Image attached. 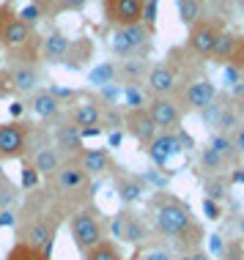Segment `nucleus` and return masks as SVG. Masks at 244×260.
Instances as JSON below:
<instances>
[{
    "label": "nucleus",
    "mask_w": 244,
    "mask_h": 260,
    "mask_svg": "<svg viewBox=\"0 0 244 260\" xmlns=\"http://www.w3.org/2000/svg\"><path fill=\"white\" fill-rule=\"evenodd\" d=\"M148 208H151V222H154L157 233L170 238V241L178 244L184 252L200 249L203 230L195 222L192 211L184 200L173 198V194H167V192H157L154 198H151Z\"/></svg>",
    "instance_id": "1"
},
{
    "label": "nucleus",
    "mask_w": 244,
    "mask_h": 260,
    "mask_svg": "<svg viewBox=\"0 0 244 260\" xmlns=\"http://www.w3.org/2000/svg\"><path fill=\"white\" fill-rule=\"evenodd\" d=\"M69 233H72L74 247L80 249V255H85L88 249H94L99 241H104V222L96 208H80L69 219Z\"/></svg>",
    "instance_id": "2"
},
{
    "label": "nucleus",
    "mask_w": 244,
    "mask_h": 260,
    "mask_svg": "<svg viewBox=\"0 0 244 260\" xmlns=\"http://www.w3.org/2000/svg\"><path fill=\"white\" fill-rule=\"evenodd\" d=\"M110 236H113L115 241L132 244V247H143L151 236V228L140 214H135L132 208L124 206L113 219H110Z\"/></svg>",
    "instance_id": "3"
},
{
    "label": "nucleus",
    "mask_w": 244,
    "mask_h": 260,
    "mask_svg": "<svg viewBox=\"0 0 244 260\" xmlns=\"http://www.w3.org/2000/svg\"><path fill=\"white\" fill-rule=\"evenodd\" d=\"M33 39H36L33 27H27L9 3L0 6V47H6L9 52H19L27 50L33 44Z\"/></svg>",
    "instance_id": "4"
},
{
    "label": "nucleus",
    "mask_w": 244,
    "mask_h": 260,
    "mask_svg": "<svg viewBox=\"0 0 244 260\" xmlns=\"http://www.w3.org/2000/svg\"><path fill=\"white\" fill-rule=\"evenodd\" d=\"M148 44H151V30L143 22L129 27H115L113 33V52L118 58H143L140 50L145 52Z\"/></svg>",
    "instance_id": "5"
},
{
    "label": "nucleus",
    "mask_w": 244,
    "mask_h": 260,
    "mask_svg": "<svg viewBox=\"0 0 244 260\" xmlns=\"http://www.w3.org/2000/svg\"><path fill=\"white\" fill-rule=\"evenodd\" d=\"M27 123L19 121H6L0 123V161H11V159H25L27 148Z\"/></svg>",
    "instance_id": "6"
},
{
    "label": "nucleus",
    "mask_w": 244,
    "mask_h": 260,
    "mask_svg": "<svg viewBox=\"0 0 244 260\" xmlns=\"http://www.w3.org/2000/svg\"><path fill=\"white\" fill-rule=\"evenodd\" d=\"M52 145L58 148V153L66 161H74L82 153V132L69 121V118L66 121L58 118V121H55V129H52Z\"/></svg>",
    "instance_id": "7"
},
{
    "label": "nucleus",
    "mask_w": 244,
    "mask_h": 260,
    "mask_svg": "<svg viewBox=\"0 0 244 260\" xmlns=\"http://www.w3.org/2000/svg\"><path fill=\"white\" fill-rule=\"evenodd\" d=\"M6 80H9L11 93H19V96H30V93H36V90L41 88L39 69L33 66V63H27V60L14 63L9 72H6Z\"/></svg>",
    "instance_id": "8"
},
{
    "label": "nucleus",
    "mask_w": 244,
    "mask_h": 260,
    "mask_svg": "<svg viewBox=\"0 0 244 260\" xmlns=\"http://www.w3.org/2000/svg\"><path fill=\"white\" fill-rule=\"evenodd\" d=\"M145 112L151 115V121L159 132H176L181 123V110L176 107V102L170 96H154L148 104H145Z\"/></svg>",
    "instance_id": "9"
},
{
    "label": "nucleus",
    "mask_w": 244,
    "mask_h": 260,
    "mask_svg": "<svg viewBox=\"0 0 244 260\" xmlns=\"http://www.w3.org/2000/svg\"><path fill=\"white\" fill-rule=\"evenodd\" d=\"M104 17L115 27H129L143 19V0H104Z\"/></svg>",
    "instance_id": "10"
},
{
    "label": "nucleus",
    "mask_w": 244,
    "mask_h": 260,
    "mask_svg": "<svg viewBox=\"0 0 244 260\" xmlns=\"http://www.w3.org/2000/svg\"><path fill=\"white\" fill-rule=\"evenodd\" d=\"M124 126H127L129 135L140 145H145V148H148L151 140L159 135V129L154 126V121H151V115L145 110H129L127 115H124Z\"/></svg>",
    "instance_id": "11"
},
{
    "label": "nucleus",
    "mask_w": 244,
    "mask_h": 260,
    "mask_svg": "<svg viewBox=\"0 0 244 260\" xmlns=\"http://www.w3.org/2000/svg\"><path fill=\"white\" fill-rule=\"evenodd\" d=\"M50 181H52L55 192H60V194H74V192H80V189H85L90 184V178L74 165V161H64V167H60Z\"/></svg>",
    "instance_id": "12"
},
{
    "label": "nucleus",
    "mask_w": 244,
    "mask_h": 260,
    "mask_svg": "<svg viewBox=\"0 0 244 260\" xmlns=\"http://www.w3.org/2000/svg\"><path fill=\"white\" fill-rule=\"evenodd\" d=\"M178 153H184V148H181L176 132H159L148 145V156L157 167H165L167 161H170L173 156H178Z\"/></svg>",
    "instance_id": "13"
},
{
    "label": "nucleus",
    "mask_w": 244,
    "mask_h": 260,
    "mask_svg": "<svg viewBox=\"0 0 244 260\" xmlns=\"http://www.w3.org/2000/svg\"><path fill=\"white\" fill-rule=\"evenodd\" d=\"M176 82H178L176 69L167 66V63H157V66H151L148 74H145V85H148V90L154 96H162V99L176 90Z\"/></svg>",
    "instance_id": "14"
},
{
    "label": "nucleus",
    "mask_w": 244,
    "mask_h": 260,
    "mask_svg": "<svg viewBox=\"0 0 244 260\" xmlns=\"http://www.w3.org/2000/svg\"><path fill=\"white\" fill-rule=\"evenodd\" d=\"M27 107H30V112L36 118H41V121H58L60 115H64V104H60L55 96L50 93L47 88H39L36 93H30V102H27Z\"/></svg>",
    "instance_id": "15"
},
{
    "label": "nucleus",
    "mask_w": 244,
    "mask_h": 260,
    "mask_svg": "<svg viewBox=\"0 0 244 260\" xmlns=\"http://www.w3.org/2000/svg\"><path fill=\"white\" fill-rule=\"evenodd\" d=\"M74 165H77L88 178H96V175L107 173L110 167H113V159H110V151H104V148H82V153L74 159Z\"/></svg>",
    "instance_id": "16"
},
{
    "label": "nucleus",
    "mask_w": 244,
    "mask_h": 260,
    "mask_svg": "<svg viewBox=\"0 0 244 260\" xmlns=\"http://www.w3.org/2000/svg\"><path fill=\"white\" fill-rule=\"evenodd\" d=\"M145 189H148V186H145L143 181H140V175H132V173H118V175H115V192H118V200H121L127 208L143 200Z\"/></svg>",
    "instance_id": "17"
},
{
    "label": "nucleus",
    "mask_w": 244,
    "mask_h": 260,
    "mask_svg": "<svg viewBox=\"0 0 244 260\" xmlns=\"http://www.w3.org/2000/svg\"><path fill=\"white\" fill-rule=\"evenodd\" d=\"M66 118L77 126V129H94V126H102V104L96 99H85V102L74 104Z\"/></svg>",
    "instance_id": "18"
},
{
    "label": "nucleus",
    "mask_w": 244,
    "mask_h": 260,
    "mask_svg": "<svg viewBox=\"0 0 244 260\" xmlns=\"http://www.w3.org/2000/svg\"><path fill=\"white\" fill-rule=\"evenodd\" d=\"M220 30L211 22H198L195 27H190V50L198 52L200 58L214 52V44H217Z\"/></svg>",
    "instance_id": "19"
},
{
    "label": "nucleus",
    "mask_w": 244,
    "mask_h": 260,
    "mask_svg": "<svg viewBox=\"0 0 244 260\" xmlns=\"http://www.w3.org/2000/svg\"><path fill=\"white\" fill-rule=\"evenodd\" d=\"M27 161H30V167L36 170L39 175H44V178H52L55 173L64 167V156L58 153V148L55 145H44V148H39L33 156H27Z\"/></svg>",
    "instance_id": "20"
},
{
    "label": "nucleus",
    "mask_w": 244,
    "mask_h": 260,
    "mask_svg": "<svg viewBox=\"0 0 244 260\" xmlns=\"http://www.w3.org/2000/svg\"><path fill=\"white\" fill-rule=\"evenodd\" d=\"M69 47H72V39L60 30H52L50 36L41 39V47H39V55L44 63H64Z\"/></svg>",
    "instance_id": "21"
},
{
    "label": "nucleus",
    "mask_w": 244,
    "mask_h": 260,
    "mask_svg": "<svg viewBox=\"0 0 244 260\" xmlns=\"http://www.w3.org/2000/svg\"><path fill=\"white\" fill-rule=\"evenodd\" d=\"M217 99V85L211 80H195L190 82V88L184 90V102L190 110H203Z\"/></svg>",
    "instance_id": "22"
},
{
    "label": "nucleus",
    "mask_w": 244,
    "mask_h": 260,
    "mask_svg": "<svg viewBox=\"0 0 244 260\" xmlns=\"http://www.w3.org/2000/svg\"><path fill=\"white\" fill-rule=\"evenodd\" d=\"M90 55H94V41L90 39H72V47H69V52H66V58L60 66L72 69V72H80V69L90 60Z\"/></svg>",
    "instance_id": "23"
},
{
    "label": "nucleus",
    "mask_w": 244,
    "mask_h": 260,
    "mask_svg": "<svg viewBox=\"0 0 244 260\" xmlns=\"http://www.w3.org/2000/svg\"><path fill=\"white\" fill-rule=\"evenodd\" d=\"M148 60L145 58H124L118 63V77H121L127 85H137L145 74H148Z\"/></svg>",
    "instance_id": "24"
},
{
    "label": "nucleus",
    "mask_w": 244,
    "mask_h": 260,
    "mask_svg": "<svg viewBox=\"0 0 244 260\" xmlns=\"http://www.w3.org/2000/svg\"><path fill=\"white\" fill-rule=\"evenodd\" d=\"M118 80V63L113 60H104L99 63V66H94L88 72V82L94 88H104V85H110V82H115Z\"/></svg>",
    "instance_id": "25"
},
{
    "label": "nucleus",
    "mask_w": 244,
    "mask_h": 260,
    "mask_svg": "<svg viewBox=\"0 0 244 260\" xmlns=\"http://www.w3.org/2000/svg\"><path fill=\"white\" fill-rule=\"evenodd\" d=\"M82 260H127L124 257V252H121V247H118L115 241H99L94 249H88L85 255H82Z\"/></svg>",
    "instance_id": "26"
},
{
    "label": "nucleus",
    "mask_w": 244,
    "mask_h": 260,
    "mask_svg": "<svg viewBox=\"0 0 244 260\" xmlns=\"http://www.w3.org/2000/svg\"><path fill=\"white\" fill-rule=\"evenodd\" d=\"M203 17V0H178V19L187 27H195Z\"/></svg>",
    "instance_id": "27"
},
{
    "label": "nucleus",
    "mask_w": 244,
    "mask_h": 260,
    "mask_svg": "<svg viewBox=\"0 0 244 260\" xmlns=\"http://www.w3.org/2000/svg\"><path fill=\"white\" fill-rule=\"evenodd\" d=\"M208 148H214L220 153L225 161H233L236 159V148H233V137L231 135H211V140H208Z\"/></svg>",
    "instance_id": "28"
},
{
    "label": "nucleus",
    "mask_w": 244,
    "mask_h": 260,
    "mask_svg": "<svg viewBox=\"0 0 244 260\" xmlns=\"http://www.w3.org/2000/svg\"><path fill=\"white\" fill-rule=\"evenodd\" d=\"M225 165H228V161L222 159V156H220V153L214 151V148H208V145H206V148L200 151V167H203L206 173L217 175V173H220V170H222V167H225Z\"/></svg>",
    "instance_id": "29"
},
{
    "label": "nucleus",
    "mask_w": 244,
    "mask_h": 260,
    "mask_svg": "<svg viewBox=\"0 0 244 260\" xmlns=\"http://www.w3.org/2000/svg\"><path fill=\"white\" fill-rule=\"evenodd\" d=\"M121 99L127 102L129 110H145V104H148L140 85H124V96H121Z\"/></svg>",
    "instance_id": "30"
},
{
    "label": "nucleus",
    "mask_w": 244,
    "mask_h": 260,
    "mask_svg": "<svg viewBox=\"0 0 244 260\" xmlns=\"http://www.w3.org/2000/svg\"><path fill=\"white\" fill-rule=\"evenodd\" d=\"M233 47H236V39L231 36V33H220L217 36V44H214V58H220V60H231L233 58Z\"/></svg>",
    "instance_id": "31"
},
{
    "label": "nucleus",
    "mask_w": 244,
    "mask_h": 260,
    "mask_svg": "<svg viewBox=\"0 0 244 260\" xmlns=\"http://www.w3.org/2000/svg\"><path fill=\"white\" fill-rule=\"evenodd\" d=\"M214 129H220V135H228L231 129H239V112H236L233 107H222L220 121H217Z\"/></svg>",
    "instance_id": "32"
},
{
    "label": "nucleus",
    "mask_w": 244,
    "mask_h": 260,
    "mask_svg": "<svg viewBox=\"0 0 244 260\" xmlns=\"http://www.w3.org/2000/svg\"><path fill=\"white\" fill-rule=\"evenodd\" d=\"M225 194H228V184L222 178H208L206 184H203V198H208V200L220 203Z\"/></svg>",
    "instance_id": "33"
},
{
    "label": "nucleus",
    "mask_w": 244,
    "mask_h": 260,
    "mask_svg": "<svg viewBox=\"0 0 244 260\" xmlns=\"http://www.w3.org/2000/svg\"><path fill=\"white\" fill-rule=\"evenodd\" d=\"M9 260H50V257H47L44 252H39V249L27 247V244H19L17 241V247L9 252Z\"/></svg>",
    "instance_id": "34"
},
{
    "label": "nucleus",
    "mask_w": 244,
    "mask_h": 260,
    "mask_svg": "<svg viewBox=\"0 0 244 260\" xmlns=\"http://www.w3.org/2000/svg\"><path fill=\"white\" fill-rule=\"evenodd\" d=\"M124 96V88L118 85V82H110V85H104V88H99V104H104V107H113V104L118 102Z\"/></svg>",
    "instance_id": "35"
},
{
    "label": "nucleus",
    "mask_w": 244,
    "mask_h": 260,
    "mask_svg": "<svg viewBox=\"0 0 244 260\" xmlns=\"http://www.w3.org/2000/svg\"><path fill=\"white\" fill-rule=\"evenodd\" d=\"M121 126H124V115H121L115 107L102 110V129H104V132H118Z\"/></svg>",
    "instance_id": "36"
},
{
    "label": "nucleus",
    "mask_w": 244,
    "mask_h": 260,
    "mask_svg": "<svg viewBox=\"0 0 244 260\" xmlns=\"http://www.w3.org/2000/svg\"><path fill=\"white\" fill-rule=\"evenodd\" d=\"M140 181H143L145 186H154L157 192H165L167 184H170V175H162L159 170H148V173L140 175Z\"/></svg>",
    "instance_id": "37"
},
{
    "label": "nucleus",
    "mask_w": 244,
    "mask_h": 260,
    "mask_svg": "<svg viewBox=\"0 0 244 260\" xmlns=\"http://www.w3.org/2000/svg\"><path fill=\"white\" fill-rule=\"evenodd\" d=\"M220 112H222V104H217V99H214L211 104H208V107L200 110V118H203V123H206V126H217Z\"/></svg>",
    "instance_id": "38"
},
{
    "label": "nucleus",
    "mask_w": 244,
    "mask_h": 260,
    "mask_svg": "<svg viewBox=\"0 0 244 260\" xmlns=\"http://www.w3.org/2000/svg\"><path fill=\"white\" fill-rule=\"evenodd\" d=\"M17 17L22 19V22H25L27 27H36V25H39V19H41V11L30 3V6H25L22 11H17Z\"/></svg>",
    "instance_id": "39"
},
{
    "label": "nucleus",
    "mask_w": 244,
    "mask_h": 260,
    "mask_svg": "<svg viewBox=\"0 0 244 260\" xmlns=\"http://www.w3.org/2000/svg\"><path fill=\"white\" fill-rule=\"evenodd\" d=\"M157 11H159V3H157V0L143 3V19H140V22L148 27V30H151V27H154V22H157Z\"/></svg>",
    "instance_id": "40"
},
{
    "label": "nucleus",
    "mask_w": 244,
    "mask_h": 260,
    "mask_svg": "<svg viewBox=\"0 0 244 260\" xmlns=\"http://www.w3.org/2000/svg\"><path fill=\"white\" fill-rule=\"evenodd\" d=\"M222 260H244V247H241L239 238L225 244V249H222Z\"/></svg>",
    "instance_id": "41"
},
{
    "label": "nucleus",
    "mask_w": 244,
    "mask_h": 260,
    "mask_svg": "<svg viewBox=\"0 0 244 260\" xmlns=\"http://www.w3.org/2000/svg\"><path fill=\"white\" fill-rule=\"evenodd\" d=\"M47 90H50V93H52L60 104L72 102L74 96H77V90H74V88H64V85H47Z\"/></svg>",
    "instance_id": "42"
},
{
    "label": "nucleus",
    "mask_w": 244,
    "mask_h": 260,
    "mask_svg": "<svg viewBox=\"0 0 244 260\" xmlns=\"http://www.w3.org/2000/svg\"><path fill=\"white\" fill-rule=\"evenodd\" d=\"M222 80H225V85H239L241 82V69L236 66V63H228L225 66V72H222Z\"/></svg>",
    "instance_id": "43"
},
{
    "label": "nucleus",
    "mask_w": 244,
    "mask_h": 260,
    "mask_svg": "<svg viewBox=\"0 0 244 260\" xmlns=\"http://www.w3.org/2000/svg\"><path fill=\"white\" fill-rule=\"evenodd\" d=\"M88 0H55V11H82Z\"/></svg>",
    "instance_id": "44"
},
{
    "label": "nucleus",
    "mask_w": 244,
    "mask_h": 260,
    "mask_svg": "<svg viewBox=\"0 0 244 260\" xmlns=\"http://www.w3.org/2000/svg\"><path fill=\"white\" fill-rule=\"evenodd\" d=\"M203 214H206V219H208V222H217L220 216H222V208H220V203H214V200L203 198Z\"/></svg>",
    "instance_id": "45"
},
{
    "label": "nucleus",
    "mask_w": 244,
    "mask_h": 260,
    "mask_svg": "<svg viewBox=\"0 0 244 260\" xmlns=\"http://www.w3.org/2000/svg\"><path fill=\"white\" fill-rule=\"evenodd\" d=\"M137 260H173V255L167 249H162V247H157V249H148V252H143Z\"/></svg>",
    "instance_id": "46"
},
{
    "label": "nucleus",
    "mask_w": 244,
    "mask_h": 260,
    "mask_svg": "<svg viewBox=\"0 0 244 260\" xmlns=\"http://www.w3.org/2000/svg\"><path fill=\"white\" fill-rule=\"evenodd\" d=\"M36 184H39V173L33 170L30 165H27L25 170H22V189H33Z\"/></svg>",
    "instance_id": "47"
},
{
    "label": "nucleus",
    "mask_w": 244,
    "mask_h": 260,
    "mask_svg": "<svg viewBox=\"0 0 244 260\" xmlns=\"http://www.w3.org/2000/svg\"><path fill=\"white\" fill-rule=\"evenodd\" d=\"M233 148H236V153H244V126H239V129H236V135H233Z\"/></svg>",
    "instance_id": "48"
},
{
    "label": "nucleus",
    "mask_w": 244,
    "mask_h": 260,
    "mask_svg": "<svg viewBox=\"0 0 244 260\" xmlns=\"http://www.w3.org/2000/svg\"><path fill=\"white\" fill-rule=\"evenodd\" d=\"M107 143H110V148H118V145L124 143V132L118 129V132H107Z\"/></svg>",
    "instance_id": "49"
},
{
    "label": "nucleus",
    "mask_w": 244,
    "mask_h": 260,
    "mask_svg": "<svg viewBox=\"0 0 244 260\" xmlns=\"http://www.w3.org/2000/svg\"><path fill=\"white\" fill-rule=\"evenodd\" d=\"M17 222V216H14V211H0V228H9V224H14Z\"/></svg>",
    "instance_id": "50"
},
{
    "label": "nucleus",
    "mask_w": 244,
    "mask_h": 260,
    "mask_svg": "<svg viewBox=\"0 0 244 260\" xmlns=\"http://www.w3.org/2000/svg\"><path fill=\"white\" fill-rule=\"evenodd\" d=\"M211 249H214V252H220V255H222V249H225V244H222L220 233H214V236H211Z\"/></svg>",
    "instance_id": "51"
},
{
    "label": "nucleus",
    "mask_w": 244,
    "mask_h": 260,
    "mask_svg": "<svg viewBox=\"0 0 244 260\" xmlns=\"http://www.w3.org/2000/svg\"><path fill=\"white\" fill-rule=\"evenodd\" d=\"M231 181H233V184H244V167H236L233 175H231Z\"/></svg>",
    "instance_id": "52"
},
{
    "label": "nucleus",
    "mask_w": 244,
    "mask_h": 260,
    "mask_svg": "<svg viewBox=\"0 0 244 260\" xmlns=\"http://www.w3.org/2000/svg\"><path fill=\"white\" fill-rule=\"evenodd\" d=\"M192 260H211V255H208L206 249H195L192 252Z\"/></svg>",
    "instance_id": "53"
},
{
    "label": "nucleus",
    "mask_w": 244,
    "mask_h": 260,
    "mask_svg": "<svg viewBox=\"0 0 244 260\" xmlns=\"http://www.w3.org/2000/svg\"><path fill=\"white\" fill-rule=\"evenodd\" d=\"M233 96L244 102V82H239V85H233Z\"/></svg>",
    "instance_id": "54"
},
{
    "label": "nucleus",
    "mask_w": 244,
    "mask_h": 260,
    "mask_svg": "<svg viewBox=\"0 0 244 260\" xmlns=\"http://www.w3.org/2000/svg\"><path fill=\"white\" fill-rule=\"evenodd\" d=\"M11 115H14V118L22 115V104H19V102H14V104H11Z\"/></svg>",
    "instance_id": "55"
},
{
    "label": "nucleus",
    "mask_w": 244,
    "mask_h": 260,
    "mask_svg": "<svg viewBox=\"0 0 244 260\" xmlns=\"http://www.w3.org/2000/svg\"><path fill=\"white\" fill-rule=\"evenodd\" d=\"M176 260H192V252H181V255Z\"/></svg>",
    "instance_id": "56"
},
{
    "label": "nucleus",
    "mask_w": 244,
    "mask_h": 260,
    "mask_svg": "<svg viewBox=\"0 0 244 260\" xmlns=\"http://www.w3.org/2000/svg\"><path fill=\"white\" fill-rule=\"evenodd\" d=\"M239 233H241V238H244V219L239 222Z\"/></svg>",
    "instance_id": "57"
},
{
    "label": "nucleus",
    "mask_w": 244,
    "mask_h": 260,
    "mask_svg": "<svg viewBox=\"0 0 244 260\" xmlns=\"http://www.w3.org/2000/svg\"><path fill=\"white\" fill-rule=\"evenodd\" d=\"M241 112H244V102H241Z\"/></svg>",
    "instance_id": "58"
},
{
    "label": "nucleus",
    "mask_w": 244,
    "mask_h": 260,
    "mask_svg": "<svg viewBox=\"0 0 244 260\" xmlns=\"http://www.w3.org/2000/svg\"><path fill=\"white\" fill-rule=\"evenodd\" d=\"M0 211H6V208H0Z\"/></svg>",
    "instance_id": "59"
},
{
    "label": "nucleus",
    "mask_w": 244,
    "mask_h": 260,
    "mask_svg": "<svg viewBox=\"0 0 244 260\" xmlns=\"http://www.w3.org/2000/svg\"><path fill=\"white\" fill-rule=\"evenodd\" d=\"M102 3H104V0H102Z\"/></svg>",
    "instance_id": "60"
}]
</instances>
